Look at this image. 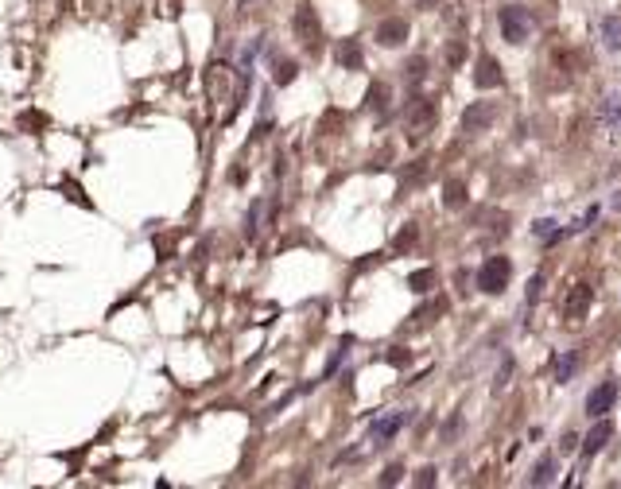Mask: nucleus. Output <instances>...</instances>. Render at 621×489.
<instances>
[{
    "instance_id": "22",
    "label": "nucleus",
    "mask_w": 621,
    "mask_h": 489,
    "mask_svg": "<svg viewBox=\"0 0 621 489\" xmlns=\"http://www.w3.org/2000/svg\"><path fill=\"white\" fill-rule=\"evenodd\" d=\"M540 292H544V276L536 272V276L528 280V303H536V300H540Z\"/></svg>"
},
{
    "instance_id": "9",
    "label": "nucleus",
    "mask_w": 621,
    "mask_h": 489,
    "mask_svg": "<svg viewBox=\"0 0 621 489\" xmlns=\"http://www.w3.org/2000/svg\"><path fill=\"white\" fill-rule=\"evenodd\" d=\"M474 86H478V89H493V86H501V62H497L493 55H482V59H478Z\"/></svg>"
},
{
    "instance_id": "18",
    "label": "nucleus",
    "mask_w": 621,
    "mask_h": 489,
    "mask_svg": "<svg viewBox=\"0 0 621 489\" xmlns=\"http://www.w3.org/2000/svg\"><path fill=\"white\" fill-rule=\"evenodd\" d=\"M532 233H536V237H544V241H559V226H556L551 218H540V221L532 226Z\"/></svg>"
},
{
    "instance_id": "4",
    "label": "nucleus",
    "mask_w": 621,
    "mask_h": 489,
    "mask_svg": "<svg viewBox=\"0 0 621 489\" xmlns=\"http://www.w3.org/2000/svg\"><path fill=\"white\" fill-rule=\"evenodd\" d=\"M292 31L307 51H319V39H322V28H319V16H314L311 4H299L295 8V20H292Z\"/></svg>"
},
{
    "instance_id": "20",
    "label": "nucleus",
    "mask_w": 621,
    "mask_h": 489,
    "mask_svg": "<svg viewBox=\"0 0 621 489\" xmlns=\"http://www.w3.org/2000/svg\"><path fill=\"white\" fill-rule=\"evenodd\" d=\"M295 74H299V66H295V62H276V86L295 82Z\"/></svg>"
},
{
    "instance_id": "25",
    "label": "nucleus",
    "mask_w": 621,
    "mask_h": 489,
    "mask_svg": "<svg viewBox=\"0 0 621 489\" xmlns=\"http://www.w3.org/2000/svg\"><path fill=\"white\" fill-rule=\"evenodd\" d=\"M509 373H512V361H505V366H501V377L493 380V388H505V385H509Z\"/></svg>"
},
{
    "instance_id": "17",
    "label": "nucleus",
    "mask_w": 621,
    "mask_h": 489,
    "mask_svg": "<svg viewBox=\"0 0 621 489\" xmlns=\"http://www.w3.org/2000/svg\"><path fill=\"white\" fill-rule=\"evenodd\" d=\"M369 109H377V113L388 109V86L385 82H373L369 86Z\"/></svg>"
},
{
    "instance_id": "8",
    "label": "nucleus",
    "mask_w": 621,
    "mask_h": 489,
    "mask_svg": "<svg viewBox=\"0 0 621 489\" xmlns=\"http://www.w3.org/2000/svg\"><path fill=\"white\" fill-rule=\"evenodd\" d=\"M404 424H408V412H392V416H380L377 424L369 427V439H373V443H388V439H392Z\"/></svg>"
},
{
    "instance_id": "21",
    "label": "nucleus",
    "mask_w": 621,
    "mask_h": 489,
    "mask_svg": "<svg viewBox=\"0 0 621 489\" xmlns=\"http://www.w3.org/2000/svg\"><path fill=\"white\" fill-rule=\"evenodd\" d=\"M424 74H427V62H424V59H412V62H408V78H412V82H424Z\"/></svg>"
},
{
    "instance_id": "13",
    "label": "nucleus",
    "mask_w": 621,
    "mask_h": 489,
    "mask_svg": "<svg viewBox=\"0 0 621 489\" xmlns=\"http://www.w3.org/2000/svg\"><path fill=\"white\" fill-rule=\"evenodd\" d=\"M602 43L610 51H621V16H606L602 20Z\"/></svg>"
},
{
    "instance_id": "24",
    "label": "nucleus",
    "mask_w": 621,
    "mask_h": 489,
    "mask_svg": "<svg viewBox=\"0 0 621 489\" xmlns=\"http://www.w3.org/2000/svg\"><path fill=\"white\" fill-rule=\"evenodd\" d=\"M432 482H435V470H432V466H424V470L416 474V485H432Z\"/></svg>"
},
{
    "instance_id": "19",
    "label": "nucleus",
    "mask_w": 621,
    "mask_h": 489,
    "mask_svg": "<svg viewBox=\"0 0 621 489\" xmlns=\"http://www.w3.org/2000/svg\"><path fill=\"white\" fill-rule=\"evenodd\" d=\"M551 466H556V462H551V454H544V458H540V462H536V474H532V485H548V482H551Z\"/></svg>"
},
{
    "instance_id": "23",
    "label": "nucleus",
    "mask_w": 621,
    "mask_h": 489,
    "mask_svg": "<svg viewBox=\"0 0 621 489\" xmlns=\"http://www.w3.org/2000/svg\"><path fill=\"white\" fill-rule=\"evenodd\" d=\"M400 474H404V466H388L385 474H380V485H396L400 482Z\"/></svg>"
},
{
    "instance_id": "26",
    "label": "nucleus",
    "mask_w": 621,
    "mask_h": 489,
    "mask_svg": "<svg viewBox=\"0 0 621 489\" xmlns=\"http://www.w3.org/2000/svg\"><path fill=\"white\" fill-rule=\"evenodd\" d=\"M412 241H416V229H404V233L396 237V245H400V248H404V245H412Z\"/></svg>"
},
{
    "instance_id": "2",
    "label": "nucleus",
    "mask_w": 621,
    "mask_h": 489,
    "mask_svg": "<svg viewBox=\"0 0 621 489\" xmlns=\"http://www.w3.org/2000/svg\"><path fill=\"white\" fill-rule=\"evenodd\" d=\"M509 280H512L509 256H490V260L478 268V287H482L485 295H501L505 287H509Z\"/></svg>"
},
{
    "instance_id": "1",
    "label": "nucleus",
    "mask_w": 621,
    "mask_h": 489,
    "mask_svg": "<svg viewBox=\"0 0 621 489\" xmlns=\"http://www.w3.org/2000/svg\"><path fill=\"white\" fill-rule=\"evenodd\" d=\"M536 31V20H532V12L528 8H520V4H509V8H501V35L509 39V43H528V35Z\"/></svg>"
},
{
    "instance_id": "12",
    "label": "nucleus",
    "mask_w": 621,
    "mask_h": 489,
    "mask_svg": "<svg viewBox=\"0 0 621 489\" xmlns=\"http://www.w3.org/2000/svg\"><path fill=\"white\" fill-rule=\"evenodd\" d=\"M610 439H614V424L598 416V424H594V431H590V435L583 439V454H586V458H590V454H598L602 446L610 443Z\"/></svg>"
},
{
    "instance_id": "3",
    "label": "nucleus",
    "mask_w": 621,
    "mask_h": 489,
    "mask_svg": "<svg viewBox=\"0 0 621 489\" xmlns=\"http://www.w3.org/2000/svg\"><path fill=\"white\" fill-rule=\"evenodd\" d=\"M435 121H439L435 101H427V97H416V101L408 105V140H412V144H424V136L435 128Z\"/></svg>"
},
{
    "instance_id": "6",
    "label": "nucleus",
    "mask_w": 621,
    "mask_h": 489,
    "mask_svg": "<svg viewBox=\"0 0 621 489\" xmlns=\"http://www.w3.org/2000/svg\"><path fill=\"white\" fill-rule=\"evenodd\" d=\"M617 400V385L614 380H602L598 388H590V396H586V416H606L610 408H614Z\"/></svg>"
},
{
    "instance_id": "5",
    "label": "nucleus",
    "mask_w": 621,
    "mask_h": 489,
    "mask_svg": "<svg viewBox=\"0 0 621 489\" xmlns=\"http://www.w3.org/2000/svg\"><path fill=\"white\" fill-rule=\"evenodd\" d=\"M497 121V101H474L462 113V132H485Z\"/></svg>"
},
{
    "instance_id": "16",
    "label": "nucleus",
    "mask_w": 621,
    "mask_h": 489,
    "mask_svg": "<svg viewBox=\"0 0 621 489\" xmlns=\"http://www.w3.org/2000/svg\"><path fill=\"white\" fill-rule=\"evenodd\" d=\"M575 366H578V353H575V350H571V353H563V358L556 361V380H559V385H567V380H571V373H575Z\"/></svg>"
},
{
    "instance_id": "11",
    "label": "nucleus",
    "mask_w": 621,
    "mask_h": 489,
    "mask_svg": "<svg viewBox=\"0 0 621 489\" xmlns=\"http://www.w3.org/2000/svg\"><path fill=\"white\" fill-rule=\"evenodd\" d=\"M334 59H338V66H346V70H361V66H366V55H361L358 39H342V43L334 47Z\"/></svg>"
},
{
    "instance_id": "14",
    "label": "nucleus",
    "mask_w": 621,
    "mask_h": 489,
    "mask_svg": "<svg viewBox=\"0 0 621 489\" xmlns=\"http://www.w3.org/2000/svg\"><path fill=\"white\" fill-rule=\"evenodd\" d=\"M443 202L451 206V210H458V206L466 202V183H462V179H446V194H443Z\"/></svg>"
},
{
    "instance_id": "10",
    "label": "nucleus",
    "mask_w": 621,
    "mask_h": 489,
    "mask_svg": "<svg viewBox=\"0 0 621 489\" xmlns=\"http://www.w3.org/2000/svg\"><path fill=\"white\" fill-rule=\"evenodd\" d=\"M404 39H408V23H404L400 16H392V20H385L377 28V43L380 47H400Z\"/></svg>"
},
{
    "instance_id": "15",
    "label": "nucleus",
    "mask_w": 621,
    "mask_h": 489,
    "mask_svg": "<svg viewBox=\"0 0 621 489\" xmlns=\"http://www.w3.org/2000/svg\"><path fill=\"white\" fill-rule=\"evenodd\" d=\"M408 287H412V292H419V295H424V292H432V287H435V272H432V268L412 272V276H408Z\"/></svg>"
},
{
    "instance_id": "29",
    "label": "nucleus",
    "mask_w": 621,
    "mask_h": 489,
    "mask_svg": "<svg viewBox=\"0 0 621 489\" xmlns=\"http://www.w3.org/2000/svg\"><path fill=\"white\" fill-rule=\"evenodd\" d=\"M614 210H621V190H617V194H614Z\"/></svg>"
},
{
    "instance_id": "27",
    "label": "nucleus",
    "mask_w": 621,
    "mask_h": 489,
    "mask_svg": "<svg viewBox=\"0 0 621 489\" xmlns=\"http://www.w3.org/2000/svg\"><path fill=\"white\" fill-rule=\"evenodd\" d=\"M578 446V439L575 435H563V443H559V451H575Z\"/></svg>"
},
{
    "instance_id": "28",
    "label": "nucleus",
    "mask_w": 621,
    "mask_h": 489,
    "mask_svg": "<svg viewBox=\"0 0 621 489\" xmlns=\"http://www.w3.org/2000/svg\"><path fill=\"white\" fill-rule=\"evenodd\" d=\"M20 124H43V117H39V113H28V117H20Z\"/></svg>"
},
{
    "instance_id": "7",
    "label": "nucleus",
    "mask_w": 621,
    "mask_h": 489,
    "mask_svg": "<svg viewBox=\"0 0 621 489\" xmlns=\"http://www.w3.org/2000/svg\"><path fill=\"white\" fill-rule=\"evenodd\" d=\"M590 300H594L590 284H571L567 300H563V314H567L571 322H575V319H583V314L590 311Z\"/></svg>"
}]
</instances>
